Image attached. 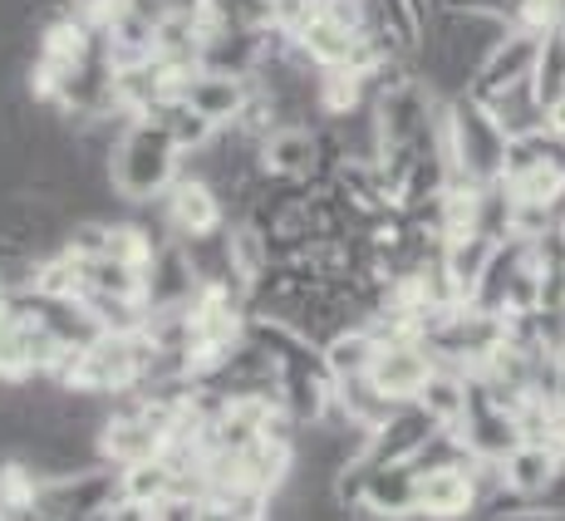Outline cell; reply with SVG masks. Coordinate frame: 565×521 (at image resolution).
<instances>
[{
	"label": "cell",
	"mask_w": 565,
	"mask_h": 521,
	"mask_svg": "<svg viewBox=\"0 0 565 521\" xmlns=\"http://www.w3.org/2000/svg\"><path fill=\"white\" fill-rule=\"evenodd\" d=\"M178 99L188 104L202 124H212L216 134H222V128H242L246 108H252V99H256V84L252 79H236V74L192 70L188 79L178 84Z\"/></svg>",
	"instance_id": "cell-5"
},
{
	"label": "cell",
	"mask_w": 565,
	"mask_h": 521,
	"mask_svg": "<svg viewBox=\"0 0 565 521\" xmlns=\"http://www.w3.org/2000/svg\"><path fill=\"white\" fill-rule=\"evenodd\" d=\"M541 54H546V40L531 35V30H512V35L502 40V50L482 64V74H477V84H472V99L487 104V99H497V94H507V89L536 84Z\"/></svg>",
	"instance_id": "cell-7"
},
{
	"label": "cell",
	"mask_w": 565,
	"mask_h": 521,
	"mask_svg": "<svg viewBox=\"0 0 565 521\" xmlns=\"http://www.w3.org/2000/svg\"><path fill=\"white\" fill-rule=\"evenodd\" d=\"M260 172L280 182H310L320 188L324 178V148H320V128H276V134L260 143Z\"/></svg>",
	"instance_id": "cell-6"
},
{
	"label": "cell",
	"mask_w": 565,
	"mask_h": 521,
	"mask_svg": "<svg viewBox=\"0 0 565 521\" xmlns=\"http://www.w3.org/2000/svg\"><path fill=\"white\" fill-rule=\"evenodd\" d=\"M546 138H556V143H565V94L561 99L546 104Z\"/></svg>",
	"instance_id": "cell-17"
},
{
	"label": "cell",
	"mask_w": 565,
	"mask_h": 521,
	"mask_svg": "<svg viewBox=\"0 0 565 521\" xmlns=\"http://www.w3.org/2000/svg\"><path fill=\"white\" fill-rule=\"evenodd\" d=\"M443 10H467V15H497L507 25L521 20V0H438Z\"/></svg>",
	"instance_id": "cell-16"
},
{
	"label": "cell",
	"mask_w": 565,
	"mask_h": 521,
	"mask_svg": "<svg viewBox=\"0 0 565 521\" xmlns=\"http://www.w3.org/2000/svg\"><path fill=\"white\" fill-rule=\"evenodd\" d=\"M418 408L428 414L438 428H462L467 408H472V379L462 369H438L428 379V389L418 394Z\"/></svg>",
	"instance_id": "cell-13"
},
{
	"label": "cell",
	"mask_w": 565,
	"mask_h": 521,
	"mask_svg": "<svg viewBox=\"0 0 565 521\" xmlns=\"http://www.w3.org/2000/svg\"><path fill=\"white\" fill-rule=\"evenodd\" d=\"M438 374L433 350L413 334V340H379L374 369H369V384L388 398V404H418V394L428 389V379Z\"/></svg>",
	"instance_id": "cell-4"
},
{
	"label": "cell",
	"mask_w": 565,
	"mask_h": 521,
	"mask_svg": "<svg viewBox=\"0 0 565 521\" xmlns=\"http://www.w3.org/2000/svg\"><path fill=\"white\" fill-rule=\"evenodd\" d=\"M408 6H413V10H418V15H423V25H428V20L438 15V0H408Z\"/></svg>",
	"instance_id": "cell-18"
},
{
	"label": "cell",
	"mask_w": 565,
	"mask_h": 521,
	"mask_svg": "<svg viewBox=\"0 0 565 521\" xmlns=\"http://www.w3.org/2000/svg\"><path fill=\"white\" fill-rule=\"evenodd\" d=\"M418 502V472L408 462L398 468H364V502L360 512L374 521H408Z\"/></svg>",
	"instance_id": "cell-10"
},
{
	"label": "cell",
	"mask_w": 565,
	"mask_h": 521,
	"mask_svg": "<svg viewBox=\"0 0 565 521\" xmlns=\"http://www.w3.org/2000/svg\"><path fill=\"white\" fill-rule=\"evenodd\" d=\"M438 433V423L423 414L418 404L394 408L374 433H369V448H364V468H398V462H413L418 448Z\"/></svg>",
	"instance_id": "cell-8"
},
{
	"label": "cell",
	"mask_w": 565,
	"mask_h": 521,
	"mask_svg": "<svg viewBox=\"0 0 565 521\" xmlns=\"http://www.w3.org/2000/svg\"><path fill=\"white\" fill-rule=\"evenodd\" d=\"M556 521H565V517H556Z\"/></svg>",
	"instance_id": "cell-19"
},
{
	"label": "cell",
	"mask_w": 565,
	"mask_h": 521,
	"mask_svg": "<svg viewBox=\"0 0 565 521\" xmlns=\"http://www.w3.org/2000/svg\"><path fill=\"white\" fill-rule=\"evenodd\" d=\"M507 148H512V138L497 128L492 108L477 104L472 94L443 108V153L452 162V178L492 188L507 172Z\"/></svg>",
	"instance_id": "cell-2"
},
{
	"label": "cell",
	"mask_w": 565,
	"mask_h": 521,
	"mask_svg": "<svg viewBox=\"0 0 565 521\" xmlns=\"http://www.w3.org/2000/svg\"><path fill=\"white\" fill-rule=\"evenodd\" d=\"M188 172V153L158 118H128L108 153V192L128 212L153 208L172 192V182Z\"/></svg>",
	"instance_id": "cell-1"
},
{
	"label": "cell",
	"mask_w": 565,
	"mask_h": 521,
	"mask_svg": "<svg viewBox=\"0 0 565 521\" xmlns=\"http://www.w3.org/2000/svg\"><path fill=\"white\" fill-rule=\"evenodd\" d=\"M487 108H492L497 128H502L512 143H516V138L546 134V99L536 94V84H521V89L497 94V99H487Z\"/></svg>",
	"instance_id": "cell-14"
},
{
	"label": "cell",
	"mask_w": 565,
	"mask_h": 521,
	"mask_svg": "<svg viewBox=\"0 0 565 521\" xmlns=\"http://www.w3.org/2000/svg\"><path fill=\"white\" fill-rule=\"evenodd\" d=\"M497 246H502V242H492V236H482V232L452 236V242L443 246V270H448V280L458 286L462 300L477 296V286H482V276H487V266H492Z\"/></svg>",
	"instance_id": "cell-12"
},
{
	"label": "cell",
	"mask_w": 565,
	"mask_h": 521,
	"mask_svg": "<svg viewBox=\"0 0 565 521\" xmlns=\"http://www.w3.org/2000/svg\"><path fill=\"white\" fill-rule=\"evenodd\" d=\"M413 517H423V521H472L477 517L472 462H467V468L418 472V502H413Z\"/></svg>",
	"instance_id": "cell-9"
},
{
	"label": "cell",
	"mask_w": 565,
	"mask_h": 521,
	"mask_svg": "<svg viewBox=\"0 0 565 521\" xmlns=\"http://www.w3.org/2000/svg\"><path fill=\"white\" fill-rule=\"evenodd\" d=\"M374 354H379V334L369 330V325H354V330L334 334V340L324 344V364H330L334 384L369 379V369H374Z\"/></svg>",
	"instance_id": "cell-15"
},
{
	"label": "cell",
	"mask_w": 565,
	"mask_h": 521,
	"mask_svg": "<svg viewBox=\"0 0 565 521\" xmlns=\"http://www.w3.org/2000/svg\"><path fill=\"white\" fill-rule=\"evenodd\" d=\"M556 468H561V453L551 443H521L512 458L502 462V482L521 502H541L546 487L556 482Z\"/></svg>",
	"instance_id": "cell-11"
},
{
	"label": "cell",
	"mask_w": 565,
	"mask_h": 521,
	"mask_svg": "<svg viewBox=\"0 0 565 521\" xmlns=\"http://www.w3.org/2000/svg\"><path fill=\"white\" fill-rule=\"evenodd\" d=\"M158 216L172 242H202V236H222L226 226H232V212H226L222 192L206 178H198V172H182V178L172 182V192L158 202Z\"/></svg>",
	"instance_id": "cell-3"
}]
</instances>
